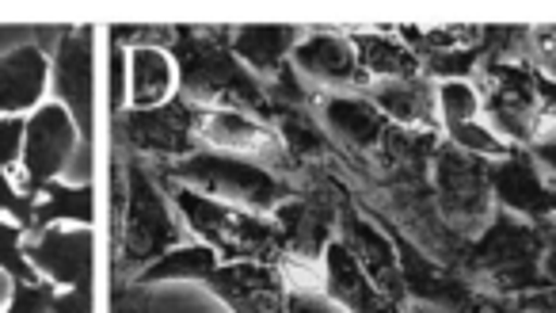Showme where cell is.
Here are the masks:
<instances>
[{
	"mask_svg": "<svg viewBox=\"0 0 556 313\" xmlns=\"http://www.w3.org/2000/svg\"><path fill=\"white\" fill-rule=\"evenodd\" d=\"M225 35L229 32H217V27H172L168 54L176 58L179 100H187L199 111H248V115H260L270 123L275 103L267 100V88L237 62Z\"/></svg>",
	"mask_w": 556,
	"mask_h": 313,
	"instance_id": "1",
	"label": "cell"
},
{
	"mask_svg": "<svg viewBox=\"0 0 556 313\" xmlns=\"http://www.w3.org/2000/svg\"><path fill=\"white\" fill-rule=\"evenodd\" d=\"M480 115L510 146H545L556 141V80L541 65L484 62L480 65Z\"/></svg>",
	"mask_w": 556,
	"mask_h": 313,
	"instance_id": "2",
	"label": "cell"
},
{
	"mask_svg": "<svg viewBox=\"0 0 556 313\" xmlns=\"http://www.w3.org/2000/svg\"><path fill=\"white\" fill-rule=\"evenodd\" d=\"M168 199L179 218H184V226L202 245H210L222 264H229V260H252V264L282 267V260H287V241H282L275 222L263 218V214L217 203V199L199 196L191 188H179V184L172 188Z\"/></svg>",
	"mask_w": 556,
	"mask_h": 313,
	"instance_id": "3",
	"label": "cell"
},
{
	"mask_svg": "<svg viewBox=\"0 0 556 313\" xmlns=\"http://www.w3.org/2000/svg\"><path fill=\"white\" fill-rule=\"evenodd\" d=\"M164 176L179 188H191L199 196L263 214V218H270L278 203H287L294 196V188L278 173L255 165V161H244V156L217 153V149H194L184 161H172Z\"/></svg>",
	"mask_w": 556,
	"mask_h": 313,
	"instance_id": "4",
	"label": "cell"
},
{
	"mask_svg": "<svg viewBox=\"0 0 556 313\" xmlns=\"http://www.w3.org/2000/svg\"><path fill=\"white\" fill-rule=\"evenodd\" d=\"M465 267L472 279L500 295L545 290L541 283V226L495 211V218L469 241Z\"/></svg>",
	"mask_w": 556,
	"mask_h": 313,
	"instance_id": "5",
	"label": "cell"
},
{
	"mask_svg": "<svg viewBox=\"0 0 556 313\" xmlns=\"http://www.w3.org/2000/svg\"><path fill=\"white\" fill-rule=\"evenodd\" d=\"M431 188L434 211L446 222L450 234L477 237L495 218L492 199V161L454 149L450 141H439L431 149Z\"/></svg>",
	"mask_w": 556,
	"mask_h": 313,
	"instance_id": "6",
	"label": "cell"
},
{
	"mask_svg": "<svg viewBox=\"0 0 556 313\" xmlns=\"http://www.w3.org/2000/svg\"><path fill=\"white\" fill-rule=\"evenodd\" d=\"M184 218L176 214L172 199L161 184L141 165L126 168V218H123V264L149 267L168 249L184 245Z\"/></svg>",
	"mask_w": 556,
	"mask_h": 313,
	"instance_id": "7",
	"label": "cell"
},
{
	"mask_svg": "<svg viewBox=\"0 0 556 313\" xmlns=\"http://www.w3.org/2000/svg\"><path fill=\"white\" fill-rule=\"evenodd\" d=\"M378 226L389 234L396 249V264H401V279H404V298L419 305H434V310H446V313H480V295L454 275L446 264H439V256L424 252L416 241L404 237V229H396L393 222L378 218Z\"/></svg>",
	"mask_w": 556,
	"mask_h": 313,
	"instance_id": "8",
	"label": "cell"
},
{
	"mask_svg": "<svg viewBox=\"0 0 556 313\" xmlns=\"http://www.w3.org/2000/svg\"><path fill=\"white\" fill-rule=\"evenodd\" d=\"M80 146V130L70 118V111L58 100H47L27 115L24 130V156H20V188L27 196L42 191L47 184L62 180L65 165L73 161Z\"/></svg>",
	"mask_w": 556,
	"mask_h": 313,
	"instance_id": "9",
	"label": "cell"
},
{
	"mask_svg": "<svg viewBox=\"0 0 556 313\" xmlns=\"http://www.w3.org/2000/svg\"><path fill=\"white\" fill-rule=\"evenodd\" d=\"M492 199L495 211L503 206V214H515L533 226H548L556 206V176L541 165L533 149L515 146L492 165Z\"/></svg>",
	"mask_w": 556,
	"mask_h": 313,
	"instance_id": "10",
	"label": "cell"
},
{
	"mask_svg": "<svg viewBox=\"0 0 556 313\" xmlns=\"http://www.w3.org/2000/svg\"><path fill=\"white\" fill-rule=\"evenodd\" d=\"M199 141L206 149H217V153L229 156H244V161H255V165L278 168L290 165L287 146L278 138L275 123L260 115H248V111H229V108H206L199 111Z\"/></svg>",
	"mask_w": 556,
	"mask_h": 313,
	"instance_id": "11",
	"label": "cell"
},
{
	"mask_svg": "<svg viewBox=\"0 0 556 313\" xmlns=\"http://www.w3.org/2000/svg\"><path fill=\"white\" fill-rule=\"evenodd\" d=\"M118 126L138 153L156 156V161H184L199 149V134H194L199 130V108H191L179 96L161 108L118 111Z\"/></svg>",
	"mask_w": 556,
	"mask_h": 313,
	"instance_id": "12",
	"label": "cell"
},
{
	"mask_svg": "<svg viewBox=\"0 0 556 313\" xmlns=\"http://www.w3.org/2000/svg\"><path fill=\"white\" fill-rule=\"evenodd\" d=\"M50 85L58 92V103L70 111L77 123L80 141L92 138L96 126V42L92 27H65L58 42V58L50 65Z\"/></svg>",
	"mask_w": 556,
	"mask_h": 313,
	"instance_id": "13",
	"label": "cell"
},
{
	"mask_svg": "<svg viewBox=\"0 0 556 313\" xmlns=\"http://www.w3.org/2000/svg\"><path fill=\"white\" fill-rule=\"evenodd\" d=\"M24 256L35 272L54 290L92 287L96 267V234L92 226H50L39 234H27Z\"/></svg>",
	"mask_w": 556,
	"mask_h": 313,
	"instance_id": "14",
	"label": "cell"
},
{
	"mask_svg": "<svg viewBox=\"0 0 556 313\" xmlns=\"http://www.w3.org/2000/svg\"><path fill=\"white\" fill-rule=\"evenodd\" d=\"M290 65L298 70V77L313 80V85L332 88V96H366L370 92V80H366L358 54L351 47L348 32H336V27H313L302 35V42L290 54Z\"/></svg>",
	"mask_w": 556,
	"mask_h": 313,
	"instance_id": "15",
	"label": "cell"
},
{
	"mask_svg": "<svg viewBox=\"0 0 556 313\" xmlns=\"http://www.w3.org/2000/svg\"><path fill=\"white\" fill-rule=\"evenodd\" d=\"M336 229H340V241L348 245V252L358 260L366 275L374 279V287L386 290L393 302L408 305L404 298V279H401V264H396V249L389 241V234L370 218V214L358 211L351 199L336 203Z\"/></svg>",
	"mask_w": 556,
	"mask_h": 313,
	"instance_id": "16",
	"label": "cell"
},
{
	"mask_svg": "<svg viewBox=\"0 0 556 313\" xmlns=\"http://www.w3.org/2000/svg\"><path fill=\"white\" fill-rule=\"evenodd\" d=\"M270 222L278 226L282 241H287V260L282 264H305L317 267L325 260V249L336 241V203L328 196H290L287 203H278Z\"/></svg>",
	"mask_w": 556,
	"mask_h": 313,
	"instance_id": "17",
	"label": "cell"
},
{
	"mask_svg": "<svg viewBox=\"0 0 556 313\" xmlns=\"http://www.w3.org/2000/svg\"><path fill=\"white\" fill-rule=\"evenodd\" d=\"M320 126L363 161H389V141H393L396 126L374 108L370 96H325Z\"/></svg>",
	"mask_w": 556,
	"mask_h": 313,
	"instance_id": "18",
	"label": "cell"
},
{
	"mask_svg": "<svg viewBox=\"0 0 556 313\" xmlns=\"http://www.w3.org/2000/svg\"><path fill=\"white\" fill-rule=\"evenodd\" d=\"M206 287L229 305L232 313H287V275L275 264H252V260H229L217 264Z\"/></svg>",
	"mask_w": 556,
	"mask_h": 313,
	"instance_id": "19",
	"label": "cell"
},
{
	"mask_svg": "<svg viewBox=\"0 0 556 313\" xmlns=\"http://www.w3.org/2000/svg\"><path fill=\"white\" fill-rule=\"evenodd\" d=\"M320 295L328 302H336L343 313H404L401 302L386 295V290L374 287L370 275L358 267V260L348 252V245L336 237L332 245L325 249V260H320Z\"/></svg>",
	"mask_w": 556,
	"mask_h": 313,
	"instance_id": "20",
	"label": "cell"
},
{
	"mask_svg": "<svg viewBox=\"0 0 556 313\" xmlns=\"http://www.w3.org/2000/svg\"><path fill=\"white\" fill-rule=\"evenodd\" d=\"M50 92V58L42 47L27 42L0 58V115H31L47 103Z\"/></svg>",
	"mask_w": 556,
	"mask_h": 313,
	"instance_id": "21",
	"label": "cell"
},
{
	"mask_svg": "<svg viewBox=\"0 0 556 313\" xmlns=\"http://www.w3.org/2000/svg\"><path fill=\"white\" fill-rule=\"evenodd\" d=\"M229 47L237 54V62L252 73L260 85L278 77L282 65H290V54L302 42L305 27H287V24H244L229 27Z\"/></svg>",
	"mask_w": 556,
	"mask_h": 313,
	"instance_id": "22",
	"label": "cell"
},
{
	"mask_svg": "<svg viewBox=\"0 0 556 313\" xmlns=\"http://www.w3.org/2000/svg\"><path fill=\"white\" fill-rule=\"evenodd\" d=\"M370 103L396 126L412 134H434L439 130V108H434V85L427 77L408 80H381L370 85Z\"/></svg>",
	"mask_w": 556,
	"mask_h": 313,
	"instance_id": "23",
	"label": "cell"
},
{
	"mask_svg": "<svg viewBox=\"0 0 556 313\" xmlns=\"http://www.w3.org/2000/svg\"><path fill=\"white\" fill-rule=\"evenodd\" d=\"M179 96L176 58L168 47H134L126 50V108L146 111Z\"/></svg>",
	"mask_w": 556,
	"mask_h": 313,
	"instance_id": "24",
	"label": "cell"
},
{
	"mask_svg": "<svg viewBox=\"0 0 556 313\" xmlns=\"http://www.w3.org/2000/svg\"><path fill=\"white\" fill-rule=\"evenodd\" d=\"M351 47L358 54V65H363L366 80L370 85H381V80H408V77H424L419 70V58L396 39L393 27H351L348 32Z\"/></svg>",
	"mask_w": 556,
	"mask_h": 313,
	"instance_id": "25",
	"label": "cell"
},
{
	"mask_svg": "<svg viewBox=\"0 0 556 313\" xmlns=\"http://www.w3.org/2000/svg\"><path fill=\"white\" fill-rule=\"evenodd\" d=\"M35 218L27 234H39L50 226H92L96 222V196L92 184H47L42 191H35Z\"/></svg>",
	"mask_w": 556,
	"mask_h": 313,
	"instance_id": "26",
	"label": "cell"
},
{
	"mask_svg": "<svg viewBox=\"0 0 556 313\" xmlns=\"http://www.w3.org/2000/svg\"><path fill=\"white\" fill-rule=\"evenodd\" d=\"M217 264H222V260H217V252L210 249V245H202V241L176 245V249H168L161 260L141 267V272L134 275V283H206Z\"/></svg>",
	"mask_w": 556,
	"mask_h": 313,
	"instance_id": "27",
	"label": "cell"
},
{
	"mask_svg": "<svg viewBox=\"0 0 556 313\" xmlns=\"http://www.w3.org/2000/svg\"><path fill=\"white\" fill-rule=\"evenodd\" d=\"M275 130L287 146L290 165H302L305 156L328 153V138L309 115V108H275Z\"/></svg>",
	"mask_w": 556,
	"mask_h": 313,
	"instance_id": "28",
	"label": "cell"
},
{
	"mask_svg": "<svg viewBox=\"0 0 556 313\" xmlns=\"http://www.w3.org/2000/svg\"><path fill=\"white\" fill-rule=\"evenodd\" d=\"M24 229L16 222H0V272L9 275V283H35L42 279L24 256Z\"/></svg>",
	"mask_w": 556,
	"mask_h": 313,
	"instance_id": "29",
	"label": "cell"
},
{
	"mask_svg": "<svg viewBox=\"0 0 556 313\" xmlns=\"http://www.w3.org/2000/svg\"><path fill=\"white\" fill-rule=\"evenodd\" d=\"M54 295H58L54 283H47V279L12 283L4 313H50V310H54Z\"/></svg>",
	"mask_w": 556,
	"mask_h": 313,
	"instance_id": "30",
	"label": "cell"
},
{
	"mask_svg": "<svg viewBox=\"0 0 556 313\" xmlns=\"http://www.w3.org/2000/svg\"><path fill=\"white\" fill-rule=\"evenodd\" d=\"M24 115H0V173H9L16 180L20 173V156H24Z\"/></svg>",
	"mask_w": 556,
	"mask_h": 313,
	"instance_id": "31",
	"label": "cell"
},
{
	"mask_svg": "<svg viewBox=\"0 0 556 313\" xmlns=\"http://www.w3.org/2000/svg\"><path fill=\"white\" fill-rule=\"evenodd\" d=\"M9 214L12 222H16L20 229H31V218H35V199L27 196L24 188H20L16 180H12L9 173H0V218Z\"/></svg>",
	"mask_w": 556,
	"mask_h": 313,
	"instance_id": "32",
	"label": "cell"
},
{
	"mask_svg": "<svg viewBox=\"0 0 556 313\" xmlns=\"http://www.w3.org/2000/svg\"><path fill=\"white\" fill-rule=\"evenodd\" d=\"M530 47L541 50V70L556 80V27H533L530 32Z\"/></svg>",
	"mask_w": 556,
	"mask_h": 313,
	"instance_id": "33",
	"label": "cell"
},
{
	"mask_svg": "<svg viewBox=\"0 0 556 313\" xmlns=\"http://www.w3.org/2000/svg\"><path fill=\"white\" fill-rule=\"evenodd\" d=\"M541 283L556 287V226H541Z\"/></svg>",
	"mask_w": 556,
	"mask_h": 313,
	"instance_id": "34",
	"label": "cell"
},
{
	"mask_svg": "<svg viewBox=\"0 0 556 313\" xmlns=\"http://www.w3.org/2000/svg\"><path fill=\"white\" fill-rule=\"evenodd\" d=\"M50 313H92V287L58 290V295H54V310H50Z\"/></svg>",
	"mask_w": 556,
	"mask_h": 313,
	"instance_id": "35",
	"label": "cell"
},
{
	"mask_svg": "<svg viewBox=\"0 0 556 313\" xmlns=\"http://www.w3.org/2000/svg\"><path fill=\"white\" fill-rule=\"evenodd\" d=\"M404 313H446V310H434V305H419V302H408Z\"/></svg>",
	"mask_w": 556,
	"mask_h": 313,
	"instance_id": "36",
	"label": "cell"
}]
</instances>
